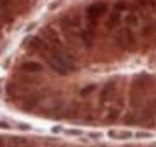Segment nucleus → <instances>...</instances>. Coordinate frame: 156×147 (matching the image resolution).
<instances>
[{
  "instance_id": "2",
  "label": "nucleus",
  "mask_w": 156,
  "mask_h": 147,
  "mask_svg": "<svg viewBox=\"0 0 156 147\" xmlns=\"http://www.w3.org/2000/svg\"><path fill=\"white\" fill-rule=\"evenodd\" d=\"M137 123L144 128L156 126V96L144 102L142 109L139 110V116H137Z\"/></svg>"
},
{
  "instance_id": "6",
  "label": "nucleus",
  "mask_w": 156,
  "mask_h": 147,
  "mask_svg": "<svg viewBox=\"0 0 156 147\" xmlns=\"http://www.w3.org/2000/svg\"><path fill=\"white\" fill-rule=\"evenodd\" d=\"M121 112H123V98L118 96L112 103L102 107V119H104L105 123H112L116 119H119Z\"/></svg>"
},
{
  "instance_id": "4",
  "label": "nucleus",
  "mask_w": 156,
  "mask_h": 147,
  "mask_svg": "<svg viewBox=\"0 0 156 147\" xmlns=\"http://www.w3.org/2000/svg\"><path fill=\"white\" fill-rule=\"evenodd\" d=\"M114 42H116V46L119 49H123V51H133L135 46H137L135 32L128 26L119 28L118 33H116V37H114Z\"/></svg>"
},
{
  "instance_id": "5",
  "label": "nucleus",
  "mask_w": 156,
  "mask_h": 147,
  "mask_svg": "<svg viewBox=\"0 0 156 147\" xmlns=\"http://www.w3.org/2000/svg\"><path fill=\"white\" fill-rule=\"evenodd\" d=\"M118 96H119V95H118V81H107V82L100 88L98 100H100V105H102V107L112 103Z\"/></svg>"
},
{
  "instance_id": "1",
  "label": "nucleus",
  "mask_w": 156,
  "mask_h": 147,
  "mask_svg": "<svg viewBox=\"0 0 156 147\" xmlns=\"http://www.w3.org/2000/svg\"><path fill=\"white\" fill-rule=\"evenodd\" d=\"M130 9H132V7L128 5L126 2H116L112 7H109L107 19H105L107 30H118V28L123 25V18H125V14H126Z\"/></svg>"
},
{
  "instance_id": "7",
  "label": "nucleus",
  "mask_w": 156,
  "mask_h": 147,
  "mask_svg": "<svg viewBox=\"0 0 156 147\" xmlns=\"http://www.w3.org/2000/svg\"><path fill=\"white\" fill-rule=\"evenodd\" d=\"M23 70H27V72H41L42 70V63H35V61H27L21 65Z\"/></svg>"
},
{
  "instance_id": "3",
  "label": "nucleus",
  "mask_w": 156,
  "mask_h": 147,
  "mask_svg": "<svg viewBox=\"0 0 156 147\" xmlns=\"http://www.w3.org/2000/svg\"><path fill=\"white\" fill-rule=\"evenodd\" d=\"M107 12H109V5L105 2H95V4H91L84 9V23L88 26L95 28L97 21L102 19Z\"/></svg>"
},
{
  "instance_id": "8",
  "label": "nucleus",
  "mask_w": 156,
  "mask_h": 147,
  "mask_svg": "<svg viewBox=\"0 0 156 147\" xmlns=\"http://www.w3.org/2000/svg\"><path fill=\"white\" fill-rule=\"evenodd\" d=\"M95 89H97V84H90V86H86V88H83L79 95H81V96H90V95H91V93H93Z\"/></svg>"
}]
</instances>
